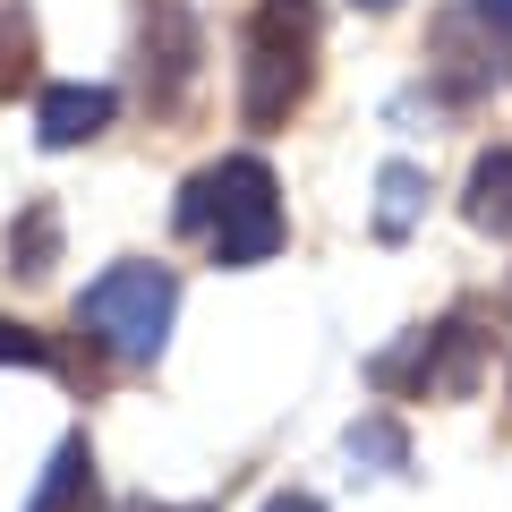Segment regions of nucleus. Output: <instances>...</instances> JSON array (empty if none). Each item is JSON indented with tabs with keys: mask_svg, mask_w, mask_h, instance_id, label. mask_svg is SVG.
<instances>
[{
	"mask_svg": "<svg viewBox=\"0 0 512 512\" xmlns=\"http://www.w3.org/2000/svg\"><path fill=\"white\" fill-rule=\"evenodd\" d=\"M180 222L188 239H205V256L214 265H265V256L291 239V222H282V180L265 154H222V163H205L197 180L180 188Z\"/></svg>",
	"mask_w": 512,
	"mask_h": 512,
	"instance_id": "f257e3e1",
	"label": "nucleus"
},
{
	"mask_svg": "<svg viewBox=\"0 0 512 512\" xmlns=\"http://www.w3.org/2000/svg\"><path fill=\"white\" fill-rule=\"evenodd\" d=\"M316 0H265L239 43V120L248 128H282L316 86Z\"/></svg>",
	"mask_w": 512,
	"mask_h": 512,
	"instance_id": "f03ea898",
	"label": "nucleus"
},
{
	"mask_svg": "<svg viewBox=\"0 0 512 512\" xmlns=\"http://www.w3.org/2000/svg\"><path fill=\"white\" fill-rule=\"evenodd\" d=\"M171 316H180V274H171V265H137V256L111 265L103 282H86V299H77V325H86L111 359H128V367L163 359Z\"/></svg>",
	"mask_w": 512,
	"mask_h": 512,
	"instance_id": "7ed1b4c3",
	"label": "nucleus"
},
{
	"mask_svg": "<svg viewBox=\"0 0 512 512\" xmlns=\"http://www.w3.org/2000/svg\"><path fill=\"white\" fill-rule=\"evenodd\" d=\"M376 384H384V393H402V384H419V393H470V384H478V325L419 333L410 350L376 359Z\"/></svg>",
	"mask_w": 512,
	"mask_h": 512,
	"instance_id": "20e7f679",
	"label": "nucleus"
},
{
	"mask_svg": "<svg viewBox=\"0 0 512 512\" xmlns=\"http://www.w3.org/2000/svg\"><path fill=\"white\" fill-rule=\"evenodd\" d=\"M137 9H146V94L171 111L197 86V60H205L197 9H188V0H137Z\"/></svg>",
	"mask_w": 512,
	"mask_h": 512,
	"instance_id": "39448f33",
	"label": "nucleus"
},
{
	"mask_svg": "<svg viewBox=\"0 0 512 512\" xmlns=\"http://www.w3.org/2000/svg\"><path fill=\"white\" fill-rule=\"evenodd\" d=\"M111 120H120V94H111V86H43V103H35V137L52 154L94 146Z\"/></svg>",
	"mask_w": 512,
	"mask_h": 512,
	"instance_id": "423d86ee",
	"label": "nucleus"
},
{
	"mask_svg": "<svg viewBox=\"0 0 512 512\" xmlns=\"http://www.w3.org/2000/svg\"><path fill=\"white\" fill-rule=\"evenodd\" d=\"M94 444L86 436H60V453H52V470H43V487L26 495V512H94Z\"/></svg>",
	"mask_w": 512,
	"mask_h": 512,
	"instance_id": "0eeeda50",
	"label": "nucleus"
},
{
	"mask_svg": "<svg viewBox=\"0 0 512 512\" xmlns=\"http://www.w3.org/2000/svg\"><path fill=\"white\" fill-rule=\"evenodd\" d=\"M461 214L478 222V231L512 239V146H487L470 163V188H461Z\"/></svg>",
	"mask_w": 512,
	"mask_h": 512,
	"instance_id": "6e6552de",
	"label": "nucleus"
},
{
	"mask_svg": "<svg viewBox=\"0 0 512 512\" xmlns=\"http://www.w3.org/2000/svg\"><path fill=\"white\" fill-rule=\"evenodd\" d=\"M52 265H60V205L35 197L18 222H9V274H18V282H43Z\"/></svg>",
	"mask_w": 512,
	"mask_h": 512,
	"instance_id": "1a4fd4ad",
	"label": "nucleus"
},
{
	"mask_svg": "<svg viewBox=\"0 0 512 512\" xmlns=\"http://www.w3.org/2000/svg\"><path fill=\"white\" fill-rule=\"evenodd\" d=\"M419 205H427V171L419 163H384L376 171V239H410Z\"/></svg>",
	"mask_w": 512,
	"mask_h": 512,
	"instance_id": "9d476101",
	"label": "nucleus"
},
{
	"mask_svg": "<svg viewBox=\"0 0 512 512\" xmlns=\"http://www.w3.org/2000/svg\"><path fill=\"white\" fill-rule=\"evenodd\" d=\"M18 86H35V18L26 0H0V103Z\"/></svg>",
	"mask_w": 512,
	"mask_h": 512,
	"instance_id": "9b49d317",
	"label": "nucleus"
},
{
	"mask_svg": "<svg viewBox=\"0 0 512 512\" xmlns=\"http://www.w3.org/2000/svg\"><path fill=\"white\" fill-rule=\"evenodd\" d=\"M350 453H359V461H384V470H402V461H410V444H402V427L367 419V427H350Z\"/></svg>",
	"mask_w": 512,
	"mask_h": 512,
	"instance_id": "f8f14e48",
	"label": "nucleus"
},
{
	"mask_svg": "<svg viewBox=\"0 0 512 512\" xmlns=\"http://www.w3.org/2000/svg\"><path fill=\"white\" fill-rule=\"evenodd\" d=\"M0 367H52V342L26 325H0Z\"/></svg>",
	"mask_w": 512,
	"mask_h": 512,
	"instance_id": "ddd939ff",
	"label": "nucleus"
},
{
	"mask_svg": "<svg viewBox=\"0 0 512 512\" xmlns=\"http://www.w3.org/2000/svg\"><path fill=\"white\" fill-rule=\"evenodd\" d=\"M265 512H325V504H316L308 487H282V495H265Z\"/></svg>",
	"mask_w": 512,
	"mask_h": 512,
	"instance_id": "4468645a",
	"label": "nucleus"
},
{
	"mask_svg": "<svg viewBox=\"0 0 512 512\" xmlns=\"http://www.w3.org/2000/svg\"><path fill=\"white\" fill-rule=\"evenodd\" d=\"M470 9H478L487 26H512V0H470Z\"/></svg>",
	"mask_w": 512,
	"mask_h": 512,
	"instance_id": "2eb2a0df",
	"label": "nucleus"
},
{
	"mask_svg": "<svg viewBox=\"0 0 512 512\" xmlns=\"http://www.w3.org/2000/svg\"><path fill=\"white\" fill-rule=\"evenodd\" d=\"M120 512H214V504H120Z\"/></svg>",
	"mask_w": 512,
	"mask_h": 512,
	"instance_id": "dca6fc26",
	"label": "nucleus"
},
{
	"mask_svg": "<svg viewBox=\"0 0 512 512\" xmlns=\"http://www.w3.org/2000/svg\"><path fill=\"white\" fill-rule=\"evenodd\" d=\"M367 9H393V0H367Z\"/></svg>",
	"mask_w": 512,
	"mask_h": 512,
	"instance_id": "f3484780",
	"label": "nucleus"
}]
</instances>
